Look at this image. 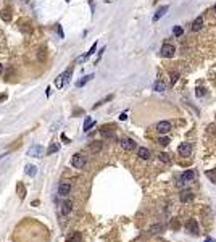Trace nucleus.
<instances>
[{
    "instance_id": "1",
    "label": "nucleus",
    "mask_w": 216,
    "mask_h": 242,
    "mask_svg": "<svg viewBox=\"0 0 216 242\" xmlns=\"http://www.w3.org/2000/svg\"><path fill=\"white\" fill-rule=\"evenodd\" d=\"M85 163H87V158H85V155H82V153H74L71 156V165L76 169H82L85 166Z\"/></svg>"
},
{
    "instance_id": "2",
    "label": "nucleus",
    "mask_w": 216,
    "mask_h": 242,
    "mask_svg": "<svg viewBox=\"0 0 216 242\" xmlns=\"http://www.w3.org/2000/svg\"><path fill=\"white\" fill-rule=\"evenodd\" d=\"M160 53H161V56H164V58H172L174 53H176V47L172 44H163Z\"/></svg>"
},
{
    "instance_id": "3",
    "label": "nucleus",
    "mask_w": 216,
    "mask_h": 242,
    "mask_svg": "<svg viewBox=\"0 0 216 242\" xmlns=\"http://www.w3.org/2000/svg\"><path fill=\"white\" fill-rule=\"evenodd\" d=\"M58 194L61 197H66V195L71 194V182L69 181H61L58 184Z\"/></svg>"
},
{
    "instance_id": "4",
    "label": "nucleus",
    "mask_w": 216,
    "mask_h": 242,
    "mask_svg": "<svg viewBox=\"0 0 216 242\" xmlns=\"http://www.w3.org/2000/svg\"><path fill=\"white\" fill-rule=\"evenodd\" d=\"M171 127H172V126H171L169 121H160V123L156 124V131L163 136V134H168V132L171 131Z\"/></svg>"
},
{
    "instance_id": "5",
    "label": "nucleus",
    "mask_w": 216,
    "mask_h": 242,
    "mask_svg": "<svg viewBox=\"0 0 216 242\" xmlns=\"http://www.w3.org/2000/svg\"><path fill=\"white\" fill-rule=\"evenodd\" d=\"M119 144H121V147H123L124 150H134V148L137 147V144H135L132 139H129V137H123Z\"/></svg>"
},
{
    "instance_id": "6",
    "label": "nucleus",
    "mask_w": 216,
    "mask_h": 242,
    "mask_svg": "<svg viewBox=\"0 0 216 242\" xmlns=\"http://www.w3.org/2000/svg\"><path fill=\"white\" fill-rule=\"evenodd\" d=\"M179 155L181 156H189L190 153H192V145L189 144V142H182L181 145H179Z\"/></svg>"
},
{
    "instance_id": "7",
    "label": "nucleus",
    "mask_w": 216,
    "mask_h": 242,
    "mask_svg": "<svg viewBox=\"0 0 216 242\" xmlns=\"http://www.w3.org/2000/svg\"><path fill=\"white\" fill-rule=\"evenodd\" d=\"M193 179H195V173H193L192 169H187V171H184V173L181 174V182L189 184V182H192Z\"/></svg>"
},
{
    "instance_id": "8",
    "label": "nucleus",
    "mask_w": 216,
    "mask_h": 242,
    "mask_svg": "<svg viewBox=\"0 0 216 242\" xmlns=\"http://www.w3.org/2000/svg\"><path fill=\"white\" fill-rule=\"evenodd\" d=\"M68 74H71V71H66V73H63V74H60L58 77L55 79V86H56V89H61L63 86H64V82L68 81Z\"/></svg>"
},
{
    "instance_id": "9",
    "label": "nucleus",
    "mask_w": 216,
    "mask_h": 242,
    "mask_svg": "<svg viewBox=\"0 0 216 242\" xmlns=\"http://www.w3.org/2000/svg\"><path fill=\"white\" fill-rule=\"evenodd\" d=\"M27 155L29 156H42L44 155V148L40 145H32L29 150H27Z\"/></svg>"
},
{
    "instance_id": "10",
    "label": "nucleus",
    "mask_w": 216,
    "mask_h": 242,
    "mask_svg": "<svg viewBox=\"0 0 216 242\" xmlns=\"http://www.w3.org/2000/svg\"><path fill=\"white\" fill-rule=\"evenodd\" d=\"M201 27H203V16H197L195 19H193V23H192V31L193 32H198L201 31Z\"/></svg>"
},
{
    "instance_id": "11",
    "label": "nucleus",
    "mask_w": 216,
    "mask_h": 242,
    "mask_svg": "<svg viewBox=\"0 0 216 242\" xmlns=\"http://www.w3.org/2000/svg\"><path fill=\"white\" fill-rule=\"evenodd\" d=\"M187 229H189V231H190L192 234H195V236H197V234L200 232V227H198V223L195 221V219H190V221L187 223Z\"/></svg>"
},
{
    "instance_id": "12",
    "label": "nucleus",
    "mask_w": 216,
    "mask_h": 242,
    "mask_svg": "<svg viewBox=\"0 0 216 242\" xmlns=\"http://www.w3.org/2000/svg\"><path fill=\"white\" fill-rule=\"evenodd\" d=\"M137 155H139L140 160H148L150 158V150L147 147H139L137 148Z\"/></svg>"
},
{
    "instance_id": "13",
    "label": "nucleus",
    "mask_w": 216,
    "mask_h": 242,
    "mask_svg": "<svg viewBox=\"0 0 216 242\" xmlns=\"http://www.w3.org/2000/svg\"><path fill=\"white\" fill-rule=\"evenodd\" d=\"M168 8H169L168 5H163V6H160V8L156 10V13H155V15H153V21H158V19H160L161 16H164V15H166V11H168Z\"/></svg>"
},
{
    "instance_id": "14",
    "label": "nucleus",
    "mask_w": 216,
    "mask_h": 242,
    "mask_svg": "<svg viewBox=\"0 0 216 242\" xmlns=\"http://www.w3.org/2000/svg\"><path fill=\"white\" fill-rule=\"evenodd\" d=\"M71 210H73V203H71V200L61 202V213H63V215H69Z\"/></svg>"
},
{
    "instance_id": "15",
    "label": "nucleus",
    "mask_w": 216,
    "mask_h": 242,
    "mask_svg": "<svg viewBox=\"0 0 216 242\" xmlns=\"http://www.w3.org/2000/svg\"><path fill=\"white\" fill-rule=\"evenodd\" d=\"M192 197H193V195H192L190 190H182L181 194H179V198H181L182 203H187L189 200H192Z\"/></svg>"
},
{
    "instance_id": "16",
    "label": "nucleus",
    "mask_w": 216,
    "mask_h": 242,
    "mask_svg": "<svg viewBox=\"0 0 216 242\" xmlns=\"http://www.w3.org/2000/svg\"><path fill=\"white\" fill-rule=\"evenodd\" d=\"M92 126H95V121H93L90 116H85V119H84V127H82L84 132H87Z\"/></svg>"
},
{
    "instance_id": "17",
    "label": "nucleus",
    "mask_w": 216,
    "mask_h": 242,
    "mask_svg": "<svg viewBox=\"0 0 216 242\" xmlns=\"http://www.w3.org/2000/svg\"><path fill=\"white\" fill-rule=\"evenodd\" d=\"M148 231L152 232V234H158V232H163V231H164V226H163L161 223H158V224L150 226V227H148Z\"/></svg>"
},
{
    "instance_id": "18",
    "label": "nucleus",
    "mask_w": 216,
    "mask_h": 242,
    "mask_svg": "<svg viewBox=\"0 0 216 242\" xmlns=\"http://www.w3.org/2000/svg\"><path fill=\"white\" fill-rule=\"evenodd\" d=\"M24 173H26L27 176L34 177V176H35V173H37V168H35L34 165H26V166H24Z\"/></svg>"
},
{
    "instance_id": "19",
    "label": "nucleus",
    "mask_w": 216,
    "mask_h": 242,
    "mask_svg": "<svg viewBox=\"0 0 216 242\" xmlns=\"http://www.w3.org/2000/svg\"><path fill=\"white\" fill-rule=\"evenodd\" d=\"M81 240H82V234L81 232H73L66 239V242H81Z\"/></svg>"
},
{
    "instance_id": "20",
    "label": "nucleus",
    "mask_w": 216,
    "mask_h": 242,
    "mask_svg": "<svg viewBox=\"0 0 216 242\" xmlns=\"http://www.w3.org/2000/svg\"><path fill=\"white\" fill-rule=\"evenodd\" d=\"M164 89H166L164 82H163L161 79H156V81H155V84H153V90H156V92H163Z\"/></svg>"
},
{
    "instance_id": "21",
    "label": "nucleus",
    "mask_w": 216,
    "mask_h": 242,
    "mask_svg": "<svg viewBox=\"0 0 216 242\" xmlns=\"http://www.w3.org/2000/svg\"><path fill=\"white\" fill-rule=\"evenodd\" d=\"M100 150H102V142H98V140L92 142V144H90V152H93V153H98Z\"/></svg>"
},
{
    "instance_id": "22",
    "label": "nucleus",
    "mask_w": 216,
    "mask_h": 242,
    "mask_svg": "<svg viewBox=\"0 0 216 242\" xmlns=\"http://www.w3.org/2000/svg\"><path fill=\"white\" fill-rule=\"evenodd\" d=\"M60 150V145L56 144V142H52V144H50V147L47 148V155H53L55 152H58Z\"/></svg>"
},
{
    "instance_id": "23",
    "label": "nucleus",
    "mask_w": 216,
    "mask_h": 242,
    "mask_svg": "<svg viewBox=\"0 0 216 242\" xmlns=\"http://www.w3.org/2000/svg\"><path fill=\"white\" fill-rule=\"evenodd\" d=\"M16 190H18V194H19V198H21V200H23V198L26 197V187L23 186V182H18Z\"/></svg>"
},
{
    "instance_id": "24",
    "label": "nucleus",
    "mask_w": 216,
    "mask_h": 242,
    "mask_svg": "<svg viewBox=\"0 0 216 242\" xmlns=\"http://www.w3.org/2000/svg\"><path fill=\"white\" fill-rule=\"evenodd\" d=\"M169 79H171V84L174 86V84L179 81V73H177V71H171V73H169Z\"/></svg>"
},
{
    "instance_id": "25",
    "label": "nucleus",
    "mask_w": 216,
    "mask_h": 242,
    "mask_svg": "<svg viewBox=\"0 0 216 242\" xmlns=\"http://www.w3.org/2000/svg\"><path fill=\"white\" fill-rule=\"evenodd\" d=\"M92 77H93V74H89V76H85L84 79H81V81H77V82H76V86H77V87H82L84 84H87V82H89V81L92 79Z\"/></svg>"
},
{
    "instance_id": "26",
    "label": "nucleus",
    "mask_w": 216,
    "mask_h": 242,
    "mask_svg": "<svg viewBox=\"0 0 216 242\" xmlns=\"http://www.w3.org/2000/svg\"><path fill=\"white\" fill-rule=\"evenodd\" d=\"M158 158H160L163 163H169V155L166 152H160L158 153Z\"/></svg>"
},
{
    "instance_id": "27",
    "label": "nucleus",
    "mask_w": 216,
    "mask_h": 242,
    "mask_svg": "<svg viewBox=\"0 0 216 242\" xmlns=\"http://www.w3.org/2000/svg\"><path fill=\"white\" fill-rule=\"evenodd\" d=\"M182 32H184V31H182L181 26H174V27H172V34L177 35V37H179V35H182Z\"/></svg>"
},
{
    "instance_id": "28",
    "label": "nucleus",
    "mask_w": 216,
    "mask_h": 242,
    "mask_svg": "<svg viewBox=\"0 0 216 242\" xmlns=\"http://www.w3.org/2000/svg\"><path fill=\"white\" fill-rule=\"evenodd\" d=\"M206 176L210 177L213 182H216V171H213V169H208V171H206Z\"/></svg>"
},
{
    "instance_id": "29",
    "label": "nucleus",
    "mask_w": 216,
    "mask_h": 242,
    "mask_svg": "<svg viewBox=\"0 0 216 242\" xmlns=\"http://www.w3.org/2000/svg\"><path fill=\"white\" fill-rule=\"evenodd\" d=\"M158 144H160V145H168L169 144V139L166 136H161L160 139H158Z\"/></svg>"
},
{
    "instance_id": "30",
    "label": "nucleus",
    "mask_w": 216,
    "mask_h": 242,
    "mask_svg": "<svg viewBox=\"0 0 216 242\" xmlns=\"http://www.w3.org/2000/svg\"><path fill=\"white\" fill-rule=\"evenodd\" d=\"M95 50H97V42H95V44H93V45L90 47V50H89L87 53H85V56H84V58H87V56H90L92 53H95Z\"/></svg>"
},
{
    "instance_id": "31",
    "label": "nucleus",
    "mask_w": 216,
    "mask_h": 242,
    "mask_svg": "<svg viewBox=\"0 0 216 242\" xmlns=\"http://www.w3.org/2000/svg\"><path fill=\"white\" fill-rule=\"evenodd\" d=\"M195 90H197V92H195L197 97H203V95H205V89H203V87H197Z\"/></svg>"
},
{
    "instance_id": "32",
    "label": "nucleus",
    "mask_w": 216,
    "mask_h": 242,
    "mask_svg": "<svg viewBox=\"0 0 216 242\" xmlns=\"http://www.w3.org/2000/svg\"><path fill=\"white\" fill-rule=\"evenodd\" d=\"M126 118H127V115H126V113H121V115H119V119H121V121H124Z\"/></svg>"
},
{
    "instance_id": "33",
    "label": "nucleus",
    "mask_w": 216,
    "mask_h": 242,
    "mask_svg": "<svg viewBox=\"0 0 216 242\" xmlns=\"http://www.w3.org/2000/svg\"><path fill=\"white\" fill-rule=\"evenodd\" d=\"M61 139H63L64 142H66V144H69V140H68V137H66V136H64V134H61Z\"/></svg>"
},
{
    "instance_id": "34",
    "label": "nucleus",
    "mask_w": 216,
    "mask_h": 242,
    "mask_svg": "<svg viewBox=\"0 0 216 242\" xmlns=\"http://www.w3.org/2000/svg\"><path fill=\"white\" fill-rule=\"evenodd\" d=\"M58 34H60V37H63V31H61V27L58 26Z\"/></svg>"
},
{
    "instance_id": "35",
    "label": "nucleus",
    "mask_w": 216,
    "mask_h": 242,
    "mask_svg": "<svg viewBox=\"0 0 216 242\" xmlns=\"http://www.w3.org/2000/svg\"><path fill=\"white\" fill-rule=\"evenodd\" d=\"M2 71H3V65H0V74H2Z\"/></svg>"
},
{
    "instance_id": "36",
    "label": "nucleus",
    "mask_w": 216,
    "mask_h": 242,
    "mask_svg": "<svg viewBox=\"0 0 216 242\" xmlns=\"http://www.w3.org/2000/svg\"><path fill=\"white\" fill-rule=\"evenodd\" d=\"M213 11L216 13V3H214V6H213Z\"/></svg>"
},
{
    "instance_id": "37",
    "label": "nucleus",
    "mask_w": 216,
    "mask_h": 242,
    "mask_svg": "<svg viewBox=\"0 0 216 242\" xmlns=\"http://www.w3.org/2000/svg\"><path fill=\"white\" fill-rule=\"evenodd\" d=\"M206 242H211V239H206Z\"/></svg>"
}]
</instances>
